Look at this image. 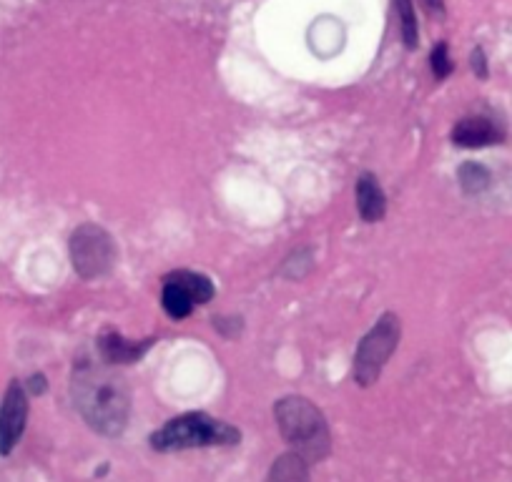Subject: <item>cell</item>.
I'll list each match as a JSON object with an SVG mask.
<instances>
[{
    "mask_svg": "<svg viewBox=\"0 0 512 482\" xmlns=\"http://www.w3.org/2000/svg\"><path fill=\"white\" fill-rule=\"evenodd\" d=\"M71 397L78 415L98 435L118 437L131 415L126 380L103 359H78L71 375Z\"/></svg>",
    "mask_w": 512,
    "mask_h": 482,
    "instance_id": "cell-1",
    "label": "cell"
},
{
    "mask_svg": "<svg viewBox=\"0 0 512 482\" xmlns=\"http://www.w3.org/2000/svg\"><path fill=\"white\" fill-rule=\"evenodd\" d=\"M274 420L284 440L307 462H322L332 450V432L322 410L302 395H289L274 405Z\"/></svg>",
    "mask_w": 512,
    "mask_h": 482,
    "instance_id": "cell-2",
    "label": "cell"
},
{
    "mask_svg": "<svg viewBox=\"0 0 512 482\" xmlns=\"http://www.w3.org/2000/svg\"><path fill=\"white\" fill-rule=\"evenodd\" d=\"M241 432L234 425L206 412H186L166 422L161 430L149 437L156 452H181L196 447H234L239 445Z\"/></svg>",
    "mask_w": 512,
    "mask_h": 482,
    "instance_id": "cell-3",
    "label": "cell"
},
{
    "mask_svg": "<svg viewBox=\"0 0 512 482\" xmlns=\"http://www.w3.org/2000/svg\"><path fill=\"white\" fill-rule=\"evenodd\" d=\"M402 324L400 317L384 312L372 329L362 337L354 352V382L359 387H372L382 377L384 365L390 362L395 349L400 347Z\"/></svg>",
    "mask_w": 512,
    "mask_h": 482,
    "instance_id": "cell-4",
    "label": "cell"
},
{
    "mask_svg": "<svg viewBox=\"0 0 512 482\" xmlns=\"http://www.w3.org/2000/svg\"><path fill=\"white\" fill-rule=\"evenodd\" d=\"M71 264L81 279H98L116 267L118 249L113 236L98 224H81L71 234Z\"/></svg>",
    "mask_w": 512,
    "mask_h": 482,
    "instance_id": "cell-5",
    "label": "cell"
},
{
    "mask_svg": "<svg viewBox=\"0 0 512 482\" xmlns=\"http://www.w3.org/2000/svg\"><path fill=\"white\" fill-rule=\"evenodd\" d=\"M216 287L206 274L179 269L164 277V289H161V307L171 319H186L196 307L209 304L214 299Z\"/></svg>",
    "mask_w": 512,
    "mask_h": 482,
    "instance_id": "cell-6",
    "label": "cell"
},
{
    "mask_svg": "<svg viewBox=\"0 0 512 482\" xmlns=\"http://www.w3.org/2000/svg\"><path fill=\"white\" fill-rule=\"evenodd\" d=\"M28 422V392L18 380L8 385L0 402V455L6 457L16 450L26 432Z\"/></svg>",
    "mask_w": 512,
    "mask_h": 482,
    "instance_id": "cell-7",
    "label": "cell"
},
{
    "mask_svg": "<svg viewBox=\"0 0 512 482\" xmlns=\"http://www.w3.org/2000/svg\"><path fill=\"white\" fill-rule=\"evenodd\" d=\"M154 342H156L154 337L141 339V342H136V339H126L118 329L106 327L101 334H98L96 344L103 362H108V365L113 367H121V365H134V362H139V359L154 347Z\"/></svg>",
    "mask_w": 512,
    "mask_h": 482,
    "instance_id": "cell-8",
    "label": "cell"
},
{
    "mask_svg": "<svg viewBox=\"0 0 512 482\" xmlns=\"http://www.w3.org/2000/svg\"><path fill=\"white\" fill-rule=\"evenodd\" d=\"M505 131L485 116H467L460 118L452 129V144L460 149H485V146L502 144Z\"/></svg>",
    "mask_w": 512,
    "mask_h": 482,
    "instance_id": "cell-9",
    "label": "cell"
},
{
    "mask_svg": "<svg viewBox=\"0 0 512 482\" xmlns=\"http://www.w3.org/2000/svg\"><path fill=\"white\" fill-rule=\"evenodd\" d=\"M357 211L362 221L377 224L387 214V196H384L379 179L374 174H362L357 179Z\"/></svg>",
    "mask_w": 512,
    "mask_h": 482,
    "instance_id": "cell-10",
    "label": "cell"
},
{
    "mask_svg": "<svg viewBox=\"0 0 512 482\" xmlns=\"http://www.w3.org/2000/svg\"><path fill=\"white\" fill-rule=\"evenodd\" d=\"M267 482H312L309 480V462L299 452H284L269 470Z\"/></svg>",
    "mask_w": 512,
    "mask_h": 482,
    "instance_id": "cell-11",
    "label": "cell"
},
{
    "mask_svg": "<svg viewBox=\"0 0 512 482\" xmlns=\"http://www.w3.org/2000/svg\"><path fill=\"white\" fill-rule=\"evenodd\" d=\"M457 181H460L462 191L470 196L482 194V191L490 189L492 184V174L487 171V166L477 164V161H467L457 169Z\"/></svg>",
    "mask_w": 512,
    "mask_h": 482,
    "instance_id": "cell-12",
    "label": "cell"
},
{
    "mask_svg": "<svg viewBox=\"0 0 512 482\" xmlns=\"http://www.w3.org/2000/svg\"><path fill=\"white\" fill-rule=\"evenodd\" d=\"M314 267V254L312 249H297L294 254H289L287 262L282 264V277L292 279V282H299V279L307 277Z\"/></svg>",
    "mask_w": 512,
    "mask_h": 482,
    "instance_id": "cell-13",
    "label": "cell"
},
{
    "mask_svg": "<svg viewBox=\"0 0 512 482\" xmlns=\"http://www.w3.org/2000/svg\"><path fill=\"white\" fill-rule=\"evenodd\" d=\"M397 16L402 23V38H405V46L410 51H415L417 43H420V28H417V16L415 8H412V0H397Z\"/></svg>",
    "mask_w": 512,
    "mask_h": 482,
    "instance_id": "cell-14",
    "label": "cell"
},
{
    "mask_svg": "<svg viewBox=\"0 0 512 482\" xmlns=\"http://www.w3.org/2000/svg\"><path fill=\"white\" fill-rule=\"evenodd\" d=\"M430 66H432V73H435L437 81H442V78L450 76L452 61H450V51H447V43H437V46L432 48Z\"/></svg>",
    "mask_w": 512,
    "mask_h": 482,
    "instance_id": "cell-15",
    "label": "cell"
},
{
    "mask_svg": "<svg viewBox=\"0 0 512 482\" xmlns=\"http://www.w3.org/2000/svg\"><path fill=\"white\" fill-rule=\"evenodd\" d=\"M214 327L219 329L224 337H236L241 332V319L239 317H219L214 319Z\"/></svg>",
    "mask_w": 512,
    "mask_h": 482,
    "instance_id": "cell-16",
    "label": "cell"
},
{
    "mask_svg": "<svg viewBox=\"0 0 512 482\" xmlns=\"http://www.w3.org/2000/svg\"><path fill=\"white\" fill-rule=\"evenodd\" d=\"M472 71H475V76L477 78H487V58H485V51H482V48H475V51H472Z\"/></svg>",
    "mask_w": 512,
    "mask_h": 482,
    "instance_id": "cell-17",
    "label": "cell"
},
{
    "mask_svg": "<svg viewBox=\"0 0 512 482\" xmlns=\"http://www.w3.org/2000/svg\"><path fill=\"white\" fill-rule=\"evenodd\" d=\"M26 390L31 392V395H36V397H38V395H43V392L48 390V382H46V377H43V375H33L31 380L26 382Z\"/></svg>",
    "mask_w": 512,
    "mask_h": 482,
    "instance_id": "cell-18",
    "label": "cell"
},
{
    "mask_svg": "<svg viewBox=\"0 0 512 482\" xmlns=\"http://www.w3.org/2000/svg\"><path fill=\"white\" fill-rule=\"evenodd\" d=\"M427 3H430L432 8H442V3H440V0H427Z\"/></svg>",
    "mask_w": 512,
    "mask_h": 482,
    "instance_id": "cell-19",
    "label": "cell"
}]
</instances>
